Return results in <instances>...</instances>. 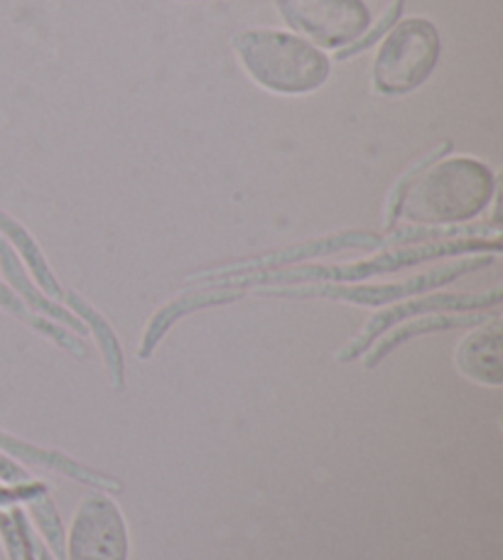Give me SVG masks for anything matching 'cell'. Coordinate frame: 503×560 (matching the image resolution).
Listing matches in <instances>:
<instances>
[{
    "label": "cell",
    "mask_w": 503,
    "mask_h": 560,
    "mask_svg": "<svg viewBox=\"0 0 503 560\" xmlns=\"http://www.w3.org/2000/svg\"><path fill=\"white\" fill-rule=\"evenodd\" d=\"M128 528L118 504L106 494H89L77 506L67 534L69 560H128Z\"/></svg>",
    "instance_id": "obj_5"
},
{
    "label": "cell",
    "mask_w": 503,
    "mask_h": 560,
    "mask_svg": "<svg viewBox=\"0 0 503 560\" xmlns=\"http://www.w3.org/2000/svg\"><path fill=\"white\" fill-rule=\"evenodd\" d=\"M241 298V293H229L226 290H209V293H192L189 298H179L175 303H169L167 307L160 310V313L153 317V323L148 325L143 342H140V359H148V354H153L155 345L163 339L167 332V327L175 323L187 313H192L197 307H207V305H219V303H231V300Z\"/></svg>",
    "instance_id": "obj_11"
},
{
    "label": "cell",
    "mask_w": 503,
    "mask_h": 560,
    "mask_svg": "<svg viewBox=\"0 0 503 560\" xmlns=\"http://www.w3.org/2000/svg\"><path fill=\"white\" fill-rule=\"evenodd\" d=\"M400 5H402V0H394V5H390L388 15H386L384 20H381L378 25L371 27V33H364V35H361L354 45H349V47H344V49H339V52H337V59H349V57H354V55H359V52H364V49H369V47L374 45V43H378V39L384 37V35L388 33V30L398 23Z\"/></svg>",
    "instance_id": "obj_13"
},
{
    "label": "cell",
    "mask_w": 503,
    "mask_h": 560,
    "mask_svg": "<svg viewBox=\"0 0 503 560\" xmlns=\"http://www.w3.org/2000/svg\"><path fill=\"white\" fill-rule=\"evenodd\" d=\"M234 52L246 74L273 94H312L327 84L331 72L321 49L283 30H244L234 39Z\"/></svg>",
    "instance_id": "obj_2"
},
{
    "label": "cell",
    "mask_w": 503,
    "mask_h": 560,
    "mask_svg": "<svg viewBox=\"0 0 503 560\" xmlns=\"http://www.w3.org/2000/svg\"><path fill=\"white\" fill-rule=\"evenodd\" d=\"M288 27L317 49H344L354 45L371 25L364 0H276Z\"/></svg>",
    "instance_id": "obj_4"
},
{
    "label": "cell",
    "mask_w": 503,
    "mask_h": 560,
    "mask_svg": "<svg viewBox=\"0 0 503 560\" xmlns=\"http://www.w3.org/2000/svg\"><path fill=\"white\" fill-rule=\"evenodd\" d=\"M452 143L437 145L412 165L396 185L386 207V224L442 229L479 217L496 197V177L477 158L447 153Z\"/></svg>",
    "instance_id": "obj_1"
},
{
    "label": "cell",
    "mask_w": 503,
    "mask_h": 560,
    "mask_svg": "<svg viewBox=\"0 0 503 560\" xmlns=\"http://www.w3.org/2000/svg\"><path fill=\"white\" fill-rule=\"evenodd\" d=\"M457 372L471 384L501 388L503 384V323L494 315L477 325L455 349Z\"/></svg>",
    "instance_id": "obj_8"
},
{
    "label": "cell",
    "mask_w": 503,
    "mask_h": 560,
    "mask_svg": "<svg viewBox=\"0 0 503 560\" xmlns=\"http://www.w3.org/2000/svg\"><path fill=\"white\" fill-rule=\"evenodd\" d=\"M489 258H469V261H459L455 266L437 268L425 276L410 278L406 283L394 285H305V288H283V290H266L264 295H285V298H329V300H347L354 305H388L396 303L400 298L422 293V290L445 285L449 280L459 278L461 273L475 271V268L487 266Z\"/></svg>",
    "instance_id": "obj_6"
},
{
    "label": "cell",
    "mask_w": 503,
    "mask_h": 560,
    "mask_svg": "<svg viewBox=\"0 0 503 560\" xmlns=\"http://www.w3.org/2000/svg\"><path fill=\"white\" fill-rule=\"evenodd\" d=\"M501 303V290H494V293H475V295H428V298H418V300H408V303H400L384 310L369 319V325L361 329V332L351 339V342L339 352V362H351V359L364 357L371 345L376 339L388 332L390 327H396L402 319L418 317V315H428V313H477V310H484L489 305H499Z\"/></svg>",
    "instance_id": "obj_7"
},
{
    "label": "cell",
    "mask_w": 503,
    "mask_h": 560,
    "mask_svg": "<svg viewBox=\"0 0 503 560\" xmlns=\"http://www.w3.org/2000/svg\"><path fill=\"white\" fill-rule=\"evenodd\" d=\"M378 244H381V238L374 236V234H341V236L329 238V242H315V244L295 246V248H290V252H283V254L258 258V261L231 266V268H224V271H214V273H201V276L192 278V283H217V280H226V278H234V276H241V273L256 271V268H278V266L300 261V258H307V256L335 254V252H341V248H376Z\"/></svg>",
    "instance_id": "obj_10"
},
{
    "label": "cell",
    "mask_w": 503,
    "mask_h": 560,
    "mask_svg": "<svg viewBox=\"0 0 503 560\" xmlns=\"http://www.w3.org/2000/svg\"><path fill=\"white\" fill-rule=\"evenodd\" d=\"M442 52L437 27L425 18H406L381 37L374 59V92L402 96L416 92L435 72Z\"/></svg>",
    "instance_id": "obj_3"
},
{
    "label": "cell",
    "mask_w": 503,
    "mask_h": 560,
    "mask_svg": "<svg viewBox=\"0 0 503 560\" xmlns=\"http://www.w3.org/2000/svg\"><path fill=\"white\" fill-rule=\"evenodd\" d=\"M489 315L484 313H428V315H418L410 317V323H398L394 332L381 335L374 345H371L369 352L364 354L366 366H376L381 359L386 354L394 352L396 347L402 342H408L412 337L420 335H430V332H445V329H455V327H477L481 323H487Z\"/></svg>",
    "instance_id": "obj_9"
},
{
    "label": "cell",
    "mask_w": 503,
    "mask_h": 560,
    "mask_svg": "<svg viewBox=\"0 0 503 560\" xmlns=\"http://www.w3.org/2000/svg\"><path fill=\"white\" fill-rule=\"evenodd\" d=\"M67 300H69V305L74 307V313L82 315V317L86 319V323H89V327L94 329V335H96V339H98L101 352H104L108 374H110V378H114V384H116V386H124V354H120V347H118V339H116V335H114V329H110V327L106 325V319L101 317L92 305L84 303V300L79 298V295L69 293Z\"/></svg>",
    "instance_id": "obj_12"
}]
</instances>
